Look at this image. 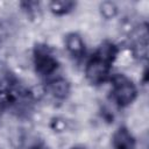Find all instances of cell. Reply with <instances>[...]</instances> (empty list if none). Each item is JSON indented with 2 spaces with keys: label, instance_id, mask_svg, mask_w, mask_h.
<instances>
[{
  "label": "cell",
  "instance_id": "cell-12",
  "mask_svg": "<svg viewBox=\"0 0 149 149\" xmlns=\"http://www.w3.org/2000/svg\"><path fill=\"white\" fill-rule=\"evenodd\" d=\"M71 149H83V148H80V147H73V148H71Z\"/></svg>",
  "mask_w": 149,
  "mask_h": 149
},
{
  "label": "cell",
  "instance_id": "cell-7",
  "mask_svg": "<svg viewBox=\"0 0 149 149\" xmlns=\"http://www.w3.org/2000/svg\"><path fill=\"white\" fill-rule=\"evenodd\" d=\"M116 54H118V49L112 42H104L98 48L94 57H97V58L112 65V63L114 62V59L116 57Z\"/></svg>",
  "mask_w": 149,
  "mask_h": 149
},
{
  "label": "cell",
  "instance_id": "cell-9",
  "mask_svg": "<svg viewBox=\"0 0 149 149\" xmlns=\"http://www.w3.org/2000/svg\"><path fill=\"white\" fill-rule=\"evenodd\" d=\"M100 12H101V15L106 19H111V17H114L118 13V7L114 2L112 1H105L100 5Z\"/></svg>",
  "mask_w": 149,
  "mask_h": 149
},
{
  "label": "cell",
  "instance_id": "cell-2",
  "mask_svg": "<svg viewBox=\"0 0 149 149\" xmlns=\"http://www.w3.org/2000/svg\"><path fill=\"white\" fill-rule=\"evenodd\" d=\"M34 64L36 71L41 76H49L54 73L58 66L57 59L45 45H36L34 51Z\"/></svg>",
  "mask_w": 149,
  "mask_h": 149
},
{
  "label": "cell",
  "instance_id": "cell-10",
  "mask_svg": "<svg viewBox=\"0 0 149 149\" xmlns=\"http://www.w3.org/2000/svg\"><path fill=\"white\" fill-rule=\"evenodd\" d=\"M9 86H10V76L3 68H0V93L8 92Z\"/></svg>",
  "mask_w": 149,
  "mask_h": 149
},
{
  "label": "cell",
  "instance_id": "cell-13",
  "mask_svg": "<svg viewBox=\"0 0 149 149\" xmlns=\"http://www.w3.org/2000/svg\"><path fill=\"white\" fill-rule=\"evenodd\" d=\"M34 149H42V148H34Z\"/></svg>",
  "mask_w": 149,
  "mask_h": 149
},
{
  "label": "cell",
  "instance_id": "cell-8",
  "mask_svg": "<svg viewBox=\"0 0 149 149\" xmlns=\"http://www.w3.org/2000/svg\"><path fill=\"white\" fill-rule=\"evenodd\" d=\"M74 5L76 3L72 1H52L50 3V9L56 15H64L72 10Z\"/></svg>",
  "mask_w": 149,
  "mask_h": 149
},
{
  "label": "cell",
  "instance_id": "cell-6",
  "mask_svg": "<svg viewBox=\"0 0 149 149\" xmlns=\"http://www.w3.org/2000/svg\"><path fill=\"white\" fill-rule=\"evenodd\" d=\"M48 92L56 99H65L70 93V84L64 78H56L49 81Z\"/></svg>",
  "mask_w": 149,
  "mask_h": 149
},
{
  "label": "cell",
  "instance_id": "cell-4",
  "mask_svg": "<svg viewBox=\"0 0 149 149\" xmlns=\"http://www.w3.org/2000/svg\"><path fill=\"white\" fill-rule=\"evenodd\" d=\"M112 144L114 149H135V139L127 128L120 127L113 134Z\"/></svg>",
  "mask_w": 149,
  "mask_h": 149
},
{
  "label": "cell",
  "instance_id": "cell-11",
  "mask_svg": "<svg viewBox=\"0 0 149 149\" xmlns=\"http://www.w3.org/2000/svg\"><path fill=\"white\" fill-rule=\"evenodd\" d=\"M9 99H8V92H5V93H0V115L1 113L3 112L6 105L8 104Z\"/></svg>",
  "mask_w": 149,
  "mask_h": 149
},
{
  "label": "cell",
  "instance_id": "cell-1",
  "mask_svg": "<svg viewBox=\"0 0 149 149\" xmlns=\"http://www.w3.org/2000/svg\"><path fill=\"white\" fill-rule=\"evenodd\" d=\"M112 80H113L112 93L115 102L122 107L130 105L137 95V90L136 86L133 84V81L121 74L114 76Z\"/></svg>",
  "mask_w": 149,
  "mask_h": 149
},
{
  "label": "cell",
  "instance_id": "cell-5",
  "mask_svg": "<svg viewBox=\"0 0 149 149\" xmlns=\"http://www.w3.org/2000/svg\"><path fill=\"white\" fill-rule=\"evenodd\" d=\"M65 47L71 56L80 58L85 52V44L81 36L77 33H70L65 37Z\"/></svg>",
  "mask_w": 149,
  "mask_h": 149
},
{
  "label": "cell",
  "instance_id": "cell-3",
  "mask_svg": "<svg viewBox=\"0 0 149 149\" xmlns=\"http://www.w3.org/2000/svg\"><path fill=\"white\" fill-rule=\"evenodd\" d=\"M109 71H111V64L93 56L86 64L85 77L91 84L99 85L108 79Z\"/></svg>",
  "mask_w": 149,
  "mask_h": 149
}]
</instances>
